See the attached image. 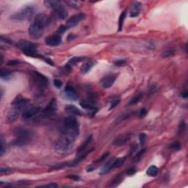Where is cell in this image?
Returning a JSON list of instances; mask_svg holds the SVG:
<instances>
[{"label": "cell", "mask_w": 188, "mask_h": 188, "mask_svg": "<svg viewBox=\"0 0 188 188\" xmlns=\"http://www.w3.org/2000/svg\"><path fill=\"white\" fill-rule=\"evenodd\" d=\"M51 22L49 16L44 13H40L35 16L33 22L29 27V35L32 39L37 40L43 35L46 27H49Z\"/></svg>", "instance_id": "cell-1"}, {"label": "cell", "mask_w": 188, "mask_h": 188, "mask_svg": "<svg viewBox=\"0 0 188 188\" xmlns=\"http://www.w3.org/2000/svg\"><path fill=\"white\" fill-rule=\"evenodd\" d=\"M17 48L21 49L23 51L24 54L29 57H40L43 58V60H45L46 63L50 64L51 65H54V63L51 61V60L48 58H45L42 55L38 54V45L35 44H33L32 42H30L26 40H22V41H18L16 44Z\"/></svg>", "instance_id": "cell-2"}, {"label": "cell", "mask_w": 188, "mask_h": 188, "mask_svg": "<svg viewBox=\"0 0 188 188\" xmlns=\"http://www.w3.org/2000/svg\"><path fill=\"white\" fill-rule=\"evenodd\" d=\"M76 138H77L76 136L70 133L62 132L61 135L60 136L55 144L56 151L60 153H68L72 149Z\"/></svg>", "instance_id": "cell-3"}, {"label": "cell", "mask_w": 188, "mask_h": 188, "mask_svg": "<svg viewBox=\"0 0 188 188\" xmlns=\"http://www.w3.org/2000/svg\"><path fill=\"white\" fill-rule=\"evenodd\" d=\"M13 133L16 138L13 141V145L15 146H19V147L27 146L30 143L33 135L30 130L22 127H18L15 129Z\"/></svg>", "instance_id": "cell-4"}, {"label": "cell", "mask_w": 188, "mask_h": 188, "mask_svg": "<svg viewBox=\"0 0 188 188\" xmlns=\"http://www.w3.org/2000/svg\"><path fill=\"white\" fill-rule=\"evenodd\" d=\"M44 4L46 7L51 8L53 13H54V15L57 19L63 20L68 16V11L60 1L47 0V1L44 2Z\"/></svg>", "instance_id": "cell-5"}, {"label": "cell", "mask_w": 188, "mask_h": 188, "mask_svg": "<svg viewBox=\"0 0 188 188\" xmlns=\"http://www.w3.org/2000/svg\"><path fill=\"white\" fill-rule=\"evenodd\" d=\"M35 8L32 5H27L19 11L15 12L11 16V18L14 21H23L30 20L34 16L35 13Z\"/></svg>", "instance_id": "cell-6"}, {"label": "cell", "mask_w": 188, "mask_h": 188, "mask_svg": "<svg viewBox=\"0 0 188 188\" xmlns=\"http://www.w3.org/2000/svg\"><path fill=\"white\" fill-rule=\"evenodd\" d=\"M32 81L39 92H43L48 87L49 80L47 77L38 71H35L32 73Z\"/></svg>", "instance_id": "cell-7"}, {"label": "cell", "mask_w": 188, "mask_h": 188, "mask_svg": "<svg viewBox=\"0 0 188 188\" xmlns=\"http://www.w3.org/2000/svg\"><path fill=\"white\" fill-rule=\"evenodd\" d=\"M29 104V100L27 99L24 98L22 96L19 95L16 96V98L13 101V107H15L17 110H19L20 112H24V110H27V107Z\"/></svg>", "instance_id": "cell-8"}, {"label": "cell", "mask_w": 188, "mask_h": 188, "mask_svg": "<svg viewBox=\"0 0 188 188\" xmlns=\"http://www.w3.org/2000/svg\"><path fill=\"white\" fill-rule=\"evenodd\" d=\"M63 128L68 130H79L80 125L78 120L72 115L65 117L63 120Z\"/></svg>", "instance_id": "cell-9"}, {"label": "cell", "mask_w": 188, "mask_h": 188, "mask_svg": "<svg viewBox=\"0 0 188 188\" xmlns=\"http://www.w3.org/2000/svg\"><path fill=\"white\" fill-rule=\"evenodd\" d=\"M57 110V102L54 99H51L48 105L42 111V115L45 118L50 117L55 113Z\"/></svg>", "instance_id": "cell-10"}, {"label": "cell", "mask_w": 188, "mask_h": 188, "mask_svg": "<svg viewBox=\"0 0 188 188\" xmlns=\"http://www.w3.org/2000/svg\"><path fill=\"white\" fill-rule=\"evenodd\" d=\"M84 18H85V15H84V13H82L73 15V16H71V18L67 21V28H73V27H76V26H77L80 21H82Z\"/></svg>", "instance_id": "cell-11"}, {"label": "cell", "mask_w": 188, "mask_h": 188, "mask_svg": "<svg viewBox=\"0 0 188 188\" xmlns=\"http://www.w3.org/2000/svg\"><path fill=\"white\" fill-rule=\"evenodd\" d=\"M63 95L65 98L69 100H71V101H76L80 97L79 93L76 91L75 89L69 85H68L65 88V90L63 91Z\"/></svg>", "instance_id": "cell-12"}, {"label": "cell", "mask_w": 188, "mask_h": 188, "mask_svg": "<svg viewBox=\"0 0 188 188\" xmlns=\"http://www.w3.org/2000/svg\"><path fill=\"white\" fill-rule=\"evenodd\" d=\"M40 112H41V108L39 107H31V108L27 109L23 112L22 118L25 120H30V119L32 118L35 115H37Z\"/></svg>", "instance_id": "cell-13"}, {"label": "cell", "mask_w": 188, "mask_h": 188, "mask_svg": "<svg viewBox=\"0 0 188 188\" xmlns=\"http://www.w3.org/2000/svg\"><path fill=\"white\" fill-rule=\"evenodd\" d=\"M61 36L59 35H51V36H49L46 38L45 40L46 44L49 46H59L61 44Z\"/></svg>", "instance_id": "cell-14"}, {"label": "cell", "mask_w": 188, "mask_h": 188, "mask_svg": "<svg viewBox=\"0 0 188 188\" xmlns=\"http://www.w3.org/2000/svg\"><path fill=\"white\" fill-rule=\"evenodd\" d=\"M21 112L18 110H17L15 107H12V108L8 111V115H7V121L8 123H13L15 121L20 115Z\"/></svg>", "instance_id": "cell-15"}, {"label": "cell", "mask_w": 188, "mask_h": 188, "mask_svg": "<svg viewBox=\"0 0 188 188\" xmlns=\"http://www.w3.org/2000/svg\"><path fill=\"white\" fill-rule=\"evenodd\" d=\"M116 77L114 76H108L103 78L101 81V84L104 89H108L113 85L115 82Z\"/></svg>", "instance_id": "cell-16"}, {"label": "cell", "mask_w": 188, "mask_h": 188, "mask_svg": "<svg viewBox=\"0 0 188 188\" xmlns=\"http://www.w3.org/2000/svg\"><path fill=\"white\" fill-rule=\"evenodd\" d=\"M130 134H123L115 139L113 144L115 146H121L126 144L130 139Z\"/></svg>", "instance_id": "cell-17"}, {"label": "cell", "mask_w": 188, "mask_h": 188, "mask_svg": "<svg viewBox=\"0 0 188 188\" xmlns=\"http://www.w3.org/2000/svg\"><path fill=\"white\" fill-rule=\"evenodd\" d=\"M142 4L139 2H134L132 5L131 12H130V16L131 18H135V17L138 16L140 14V10H141Z\"/></svg>", "instance_id": "cell-18"}, {"label": "cell", "mask_w": 188, "mask_h": 188, "mask_svg": "<svg viewBox=\"0 0 188 188\" xmlns=\"http://www.w3.org/2000/svg\"><path fill=\"white\" fill-rule=\"evenodd\" d=\"M65 111L68 114H69L70 115L75 116V115H80L82 114L81 111H80V109L78 107H75L74 105H72V104H68V105H66L65 108Z\"/></svg>", "instance_id": "cell-19"}, {"label": "cell", "mask_w": 188, "mask_h": 188, "mask_svg": "<svg viewBox=\"0 0 188 188\" xmlns=\"http://www.w3.org/2000/svg\"><path fill=\"white\" fill-rule=\"evenodd\" d=\"M93 65H94V63H93V62L92 61V60H87V61L82 65L81 69H80L81 73L83 74H87V73L89 72V71H90V69L93 68Z\"/></svg>", "instance_id": "cell-20"}, {"label": "cell", "mask_w": 188, "mask_h": 188, "mask_svg": "<svg viewBox=\"0 0 188 188\" xmlns=\"http://www.w3.org/2000/svg\"><path fill=\"white\" fill-rule=\"evenodd\" d=\"M114 160H115V158L111 159V160H110V161H109L108 163H107V164L102 168L101 170L100 171L99 174L100 175L105 174V173H108L111 169H113V163H114Z\"/></svg>", "instance_id": "cell-21"}, {"label": "cell", "mask_w": 188, "mask_h": 188, "mask_svg": "<svg viewBox=\"0 0 188 188\" xmlns=\"http://www.w3.org/2000/svg\"><path fill=\"white\" fill-rule=\"evenodd\" d=\"M82 60H83L82 57H73V58L70 59V60H68V62L67 63L65 67H67V68L71 69V67L74 66V65H77V63H80V62H81Z\"/></svg>", "instance_id": "cell-22"}, {"label": "cell", "mask_w": 188, "mask_h": 188, "mask_svg": "<svg viewBox=\"0 0 188 188\" xmlns=\"http://www.w3.org/2000/svg\"><path fill=\"white\" fill-rule=\"evenodd\" d=\"M92 137H92V135H90L89 137H87V139H86V140H84V143H83L82 144L81 146H80V147H79L78 150H77V153H80L81 152L84 151L85 150L86 148H87V146H88V145L90 144V142H91Z\"/></svg>", "instance_id": "cell-23"}, {"label": "cell", "mask_w": 188, "mask_h": 188, "mask_svg": "<svg viewBox=\"0 0 188 188\" xmlns=\"http://www.w3.org/2000/svg\"><path fill=\"white\" fill-rule=\"evenodd\" d=\"M123 176L121 173L116 175V176L113 178V180L111 181V183H110V186L113 187H114L118 186V185L119 184H120V182L123 181Z\"/></svg>", "instance_id": "cell-24"}, {"label": "cell", "mask_w": 188, "mask_h": 188, "mask_svg": "<svg viewBox=\"0 0 188 188\" xmlns=\"http://www.w3.org/2000/svg\"><path fill=\"white\" fill-rule=\"evenodd\" d=\"M159 169L154 165H151L148 168L147 171H146V174L149 176H151V177H153V176H156V175L158 174Z\"/></svg>", "instance_id": "cell-25"}, {"label": "cell", "mask_w": 188, "mask_h": 188, "mask_svg": "<svg viewBox=\"0 0 188 188\" xmlns=\"http://www.w3.org/2000/svg\"><path fill=\"white\" fill-rule=\"evenodd\" d=\"M126 161V157H120V158H115L113 163V168H120Z\"/></svg>", "instance_id": "cell-26"}, {"label": "cell", "mask_w": 188, "mask_h": 188, "mask_svg": "<svg viewBox=\"0 0 188 188\" xmlns=\"http://www.w3.org/2000/svg\"><path fill=\"white\" fill-rule=\"evenodd\" d=\"M126 15H127V11H124L121 13L120 15V18H119V21H118V31L120 32L122 30V28H123V23H124L125 18H126Z\"/></svg>", "instance_id": "cell-27"}, {"label": "cell", "mask_w": 188, "mask_h": 188, "mask_svg": "<svg viewBox=\"0 0 188 188\" xmlns=\"http://www.w3.org/2000/svg\"><path fill=\"white\" fill-rule=\"evenodd\" d=\"M145 151H146V149H143L141 151L137 152V153L134 155V158H133V162H134V163H137V162L140 161L141 157L143 156V155L144 154Z\"/></svg>", "instance_id": "cell-28"}, {"label": "cell", "mask_w": 188, "mask_h": 188, "mask_svg": "<svg viewBox=\"0 0 188 188\" xmlns=\"http://www.w3.org/2000/svg\"><path fill=\"white\" fill-rule=\"evenodd\" d=\"M11 76V72L8 71V70L3 69V68L1 70V78H2V80H8V79H10Z\"/></svg>", "instance_id": "cell-29"}, {"label": "cell", "mask_w": 188, "mask_h": 188, "mask_svg": "<svg viewBox=\"0 0 188 188\" xmlns=\"http://www.w3.org/2000/svg\"><path fill=\"white\" fill-rule=\"evenodd\" d=\"M142 96H143V94L142 93H139L138 95H137L135 97H134V98H132L130 100V102L128 103V105H134V104H137L141 99Z\"/></svg>", "instance_id": "cell-30"}, {"label": "cell", "mask_w": 188, "mask_h": 188, "mask_svg": "<svg viewBox=\"0 0 188 188\" xmlns=\"http://www.w3.org/2000/svg\"><path fill=\"white\" fill-rule=\"evenodd\" d=\"M175 54V51L173 49H168L165 50L163 53H162V57H169L173 56Z\"/></svg>", "instance_id": "cell-31"}, {"label": "cell", "mask_w": 188, "mask_h": 188, "mask_svg": "<svg viewBox=\"0 0 188 188\" xmlns=\"http://www.w3.org/2000/svg\"><path fill=\"white\" fill-rule=\"evenodd\" d=\"M185 130H186V123L184 120H182L180 123V124H179V130H178V133H179V135L183 134L184 132H185Z\"/></svg>", "instance_id": "cell-32"}, {"label": "cell", "mask_w": 188, "mask_h": 188, "mask_svg": "<svg viewBox=\"0 0 188 188\" xmlns=\"http://www.w3.org/2000/svg\"><path fill=\"white\" fill-rule=\"evenodd\" d=\"M6 153V144L5 143L3 137H1V152H0V156H2Z\"/></svg>", "instance_id": "cell-33"}, {"label": "cell", "mask_w": 188, "mask_h": 188, "mask_svg": "<svg viewBox=\"0 0 188 188\" xmlns=\"http://www.w3.org/2000/svg\"><path fill=\"white\" fill-rule=\"evenodd\" d=\"M181 147H182V145L179 142L175 141L173 143H172L170 146V149H173V150L175 151H179V149H181Z\"/></svg>", "instance_id": "cell-34"}, {"label": "cell", "mask_w": 188, "mask_h": 188, "mask_svg": "<svg viewBox=\"0 0 188 188\" xmlns=\"http://www.w3.org/2000/svg\"><path fill=\"white\" fill-rule=\"evenodd\" d=\"M120 99H118V98H116V99H115L112 100L111 104H110V109H109V110H113V108H115V107L116 106H117L118 104L119 103H120Z\"/></svg>", "instance_id": "cell-35"}, {"label": "cell", "mask_w": 188, "mask_h": 188, "mask_svg": "<svg viewBox=\"0 0 188 188\" xmlns=\"http://www.w3.org/2000/svg\"><path fill=\"white\" fill-rule=\"evenodd\" d=\"M13 172V170H11L9 168H5V167H1L0 168V173L1 174H9Z\"/></svg>", "instance_id": "cell-36"}, {"label": "cell", "mask_w": 188, "mask_h": 188, "mask_svg": "<svg viewBox=\"0 0 188 188\" xmlns=\"http://www.w3.org/2000/svg\"><path fill=\"white\" fill-rule=\"evenodd\" d=\"M109 156V152H107V153H104V154L102 155V156L100 157V158H99L98 160H96L95 162H94V163H101V162L104 161V160H106V159L107 158V156Z\"/></svg>", "instance_id": "cell-37"}, {"label": "cell", "mask_w": 188, "mask_h": 188, "mask_svg": "<svg viewBox=\"0 0 188 188\" xmlns=\"http://www.w3.org/2000/svg\"><path fill=\"white\" fill-rule=\"evenodd\" d=\"M146 136L144 133H141V134H140V136H139V140H140V143L141 146H143V145H144L145 142H146Z\"/></svg>", "instance_id": "cell-38"}, {"label": "cell", "mask_w": 188, "mask_h": 188, "mask_svg": "<svg viewBox=\"0 0 188 188\" xmlns=\"http://www.w3.org/2000/svg\"><path fill=\"white\" fill-rule=\"evenodd\" d=\"M38 187H49V188H55L57 187V184L55 183H49L48 184L41 185V186H38Z\"/></svg>", "instance_id": "cell-39"}, {"label": "cell", "mask_w": 188, "mask_h": 188, "mask_svg": "<svg viewBox=\"0 0 188 188\" xmlns=\"http://www.w3.org/2000/svg\"><path fill=\"white\" fill-rule=\"evenodd\" d=\"M136 173V169L134 168H130L127 169V171H126V173H127L128 176H132L134 173Z\"/></svg>", "instance_id": "cell-40"}, {"label": "cell", "mask_w": 188, "mask_h": 188, "mask_svg": "<svg viewBox=\"0 0 188 188\" xmlns=\"http://www.w3.org/2000/svg\"><path fill=\"white\" fill-rule=\"evenodd\" d=\"M54 84L57 88H60L63 85V82H62L61 80H54Z\"/></svg>", "instance_id": "cell-41"}, {"label": "cell", "mask_w": 188, "mask_h": 188, "mask_svg": "<svg viewBox=\"0 0 188 188\" xmlns=\"http://www.w3.org/2000/svg\"><path fill=\"white\" fill-rule=\"evenodd\" d=\"M126 63V60H118L116 62H115V65L117 66H122V65H125Z\"/></svg>", "instance_id": "cell-42"}, {"label": "cell", "mask_w": 188, "mask_h": 188, "mask_svg": "<svg viewBox=\"0 0 188 188\" xmlns=\"http://www.w3.org/2000/svg\"><path fill=\"white\" fill-rule=\"evenodd\" d=\"M21 62L18 61V60H10V61L8 62V65H15L19 64Z\"/></svg>", "instance_id": "cell-43"}, {"label": "cell", "mask_w": 188, "mask_h": 188, "mask_svg": "<svg viewBox=\"0 0 188 188\" xmlns=\"http://www.w3.org/2000/svg\"><path fill=\"white\" fill-rule=\"evenodd\" d=\"M146 114H147V110L145 108L141 109V110H140V111L138 112V115L140 116V117H144Z\"/></svg>", "instance_id": "cell-44"}, {"label": "cell", "mask_w": 188, "mask_h": 188, "mask_svg": "<svg viewBox=\"0 0 188 188\" xmlns=\"http://www.w3.org/2000/svg\"><path fill=\"white\" fill-rule=\"evenodd\" d=\"M137 150V144H133L132 146L130 148V154L135 153L136 151Z\"/></svg>", "instance_id": "cell-45"}, {"label": "cell", "mask_w": 188, "mask_h": 188, "mask_svg": "<svg viewBox=\"0 0 188 188\" xmlns=\"http://www.w3.org/2000/svg\"><path fill=\"white\" fill-rule=\"evenodd\" d=\"M67 29L68 28H67L66 26H61L58 29V30H57V32H59V33H63V32H65L66 31Z\"/></svg>", "instance_id": "cell-46"}, {"label": "cell", "mask_w": 188, "mask_h": 188, "mask_svg": "<svg viewBox=\"0 0 188 188\" xmlns=\"http://www.w3.org/2000/svg\"><path fill=\"white\" fill-rule=\"evenodd\" d=\"M68 178L71 179H74L75 181H78L80 179V177L78 176H74V175H71V176H68Z\"/></svg>", "instance_id": "cell-47"}, {"label": "cell", "mask_w": 188, "mask_h": 188, "mask_svg": "<svg viewBox=\"0 0 188 188\" xmlns=\"http://www.w3.org/2000/svg\"><path fill=\"white\" fill-rule=\"evenodd\" d=\"M74 38H75V36H73V35H69L68 36V38H67V41H72L73 39H74Z\"/></svg>", "instance_id": "cell-48"}, {"label": "cell", "mask_w": 188, "mask_h": 188, "mask_svg": "<svg viewBox=\"0 0 188 188\" xmlns=\"http://www.w3.org/2000/svg\"><path fill=\"white\" fill-rule=\"evenodd\" d=\"M182 96L183 97V98H187V97L188 96V93H187V92H184V93H183L182 94Z\"/></svg>", "instance_id": "cell-49"}]
</instances>
